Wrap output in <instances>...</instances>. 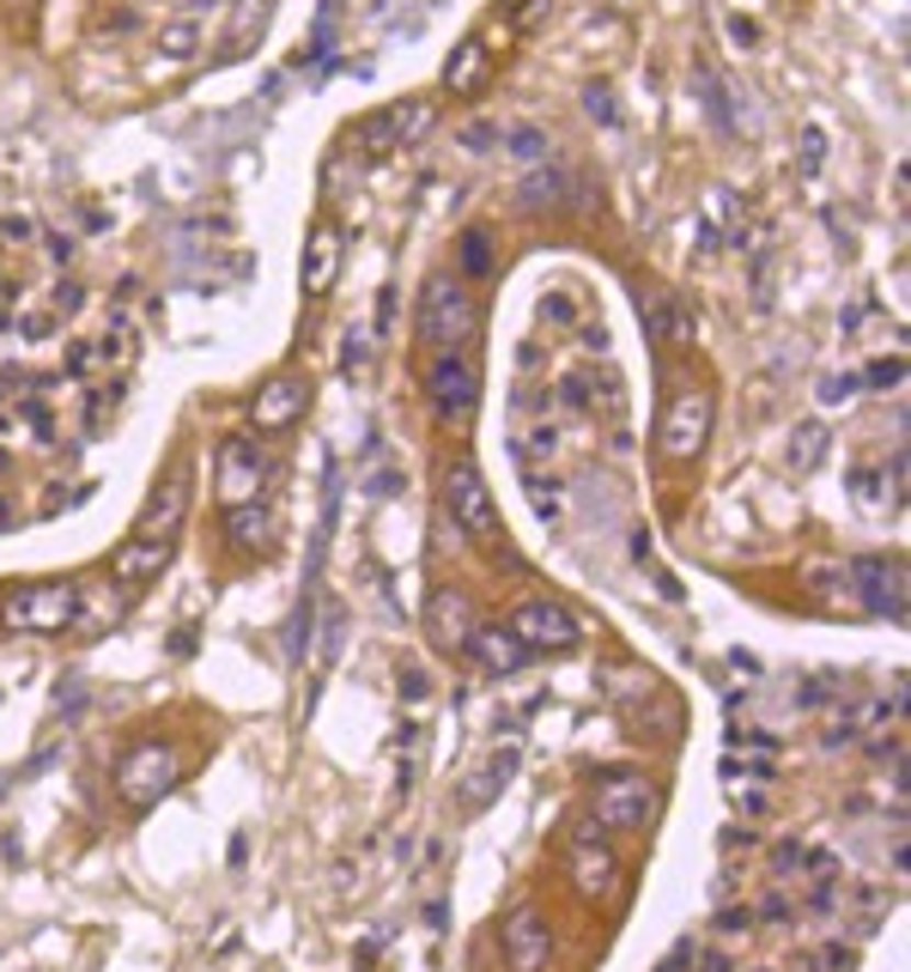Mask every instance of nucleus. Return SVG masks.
I'll return each mask as SVG.
<instances>
[{
    "label": "nucleus",
    "instance_id": "1",
    "mask_svg": "<svg viewBox=\"0 0 911 972\" xmlns=\"http://www.w3.org/2000/svg\"><path fill=\"white\" fill-rule=\"evenodd\" d=\"M0 620L7 632H37V638L67 632L79 620V584H25L19 596H7Z\"/></svg>",
    "mask_w": 911,
    "mask_h": 972
},
{
    "label": "nucleus",
    "instance_id": "2",
    "mask_svg": "<svg viewBox=\"0 0 911 972\" xmlns=\"http://www.w3.org/2000/svg\"><path fill=\"white\" fill-rule=\"evenodd\" d=\"M474 292H462L456 280H431L426 292H419V341L438 347V353H450V347H462L474 335Z\"/></svg>",
    "mask_w": 911,
    "mask_h": 972
},
{
    "label": "nucleus",
    "instance_id": "3",
    "mask_svg": "<svg viewBox=\"0 0 911 972\" xmlns=\"http://www.w3.org/2000/svg\"><path fill=\"white\" fill-rule=\"evenodd\" d=\"M443 517H450L469 541H498V505H493V493H486L474 462H456V468L443 474Z\"/></svg>",
    "mask_w": 911,
    "mask_h": 972
},
{
    "label": "nucleus",
    "instance_id": "4",
    "mask_svg": "<svg viewBox=\"0 0 911 972\" xmlns=\"http://www.w3.org/2000/svg\"><path fill=\"white\" fill-rule=\"evenodd\" d=\"M177 772H182L177 748H165V742H140V748L116 766V796L128 802V809H153V802L177 784Z\"/></svg>",
    "mask_w": 911,
    "mask_h": 972
},
{
    "label": "nucleus",
    "instance_id": "5",
    "mask_svg": "<svg viewBox=\"0 0 911 972\" xmlns=\"http://www.w3.org/2000/svg\"><path fill=\"white\" fill-rule=\"evenodd\" d=\"M651 809H656V790H651V778H638V772L601 778L596 796H589V815H596V827H608V833L644 827V821H651Z\"/></svg>",
    "mask_w": 911,
    "mask_h": 972
},
{
    "label": "nucleus",
    "instance_id": "6",
    "mask_svg": "<svg viewBox=\"0 0 911 972\" xmlns=\"http://www.w3.org/2000/svg\"><path fill=\"white\" fill-rule=\"evenodd\" d=\"M510 632H517L522 651H553V657H565V651H577L584 644V626H577L572 614H565L560 602H522L517 614H510Z\"/></svg>",
    "mask_w": 911,
    "mask_h": 972
},
{
    "label": "nucleus",
    "instance_id": "7",
    "mask_svg": "<svg viewBox=\"0 0 911 972\" xmlns=\"http://www.w3.org/2000/svg\"><path fill=\"white\" fill-rule=\"evenodd\" d=\"M663 456H675V462H687V456H699L705 450V438H711V395L705 389H681L675 402H668V414H663Z\"/></svg>",
    "mask_w": 911,
    "mask_h": 972
},
{
    "label": "nucleus",
    "instance_id": "8",
    "mask_svg": "<svg viewBox=\"0 0 911 972\" xmlns=\"http://www.w3.org/2000/svg\"><path fill=\"white\" fill-rule=\"evenodd\" d=\"M845 578H857V602L869 608V614H893L906 620V565L899 560H851Z\"/></svg>",
    "mask_w": 911,
    "mask_h": 972
},
{
    "label": "nucleus",
    "instance_id": "9",
    "mask_svg": "<svg viewBox=\"0 0 911 972\" xmlns=\"http://www.w3.org/2000/svg\"><path fill=\"white\" fill-rule=\"evenodd\" d=\"M261 486H268V456L256 450V438H225L220 444V499L256 505Z\"/></svg>",
    "mask_w": 911,
    "mask_h": 972
},
{
    "label": "nucleus",
    "instance_id": "10",
    "mask_svg": "<svg viewBox=\"0 0 911 972\" xmlns=\"http://www.w3.org/2000/svg\"><path fill=\"white\" fill-rule=\"evenodd\" d=\"M426 389L443 414H469L474 395H481V371H474V359H462V353H438L431 371H426Z\"/></svg>",
    "mask_w": 911,
    "mask_h": 972
},
{
    "label": "nucleus",
    "instance_id": "11",
    "mask_svg": "<svg viewBox=\"0 0 911 972\" xmlns=\"http://www.w3.org/2000/svg\"><path fill=\"white\" fill-rule=\"evenodd\" d=\"M547 954H553V936H547V918L535 906H517L505 918V960L510 972H541Z\"/></svg>",
    "mask_w": 911,
    "mask_h": 972
},
{
    "label": "nucleus",
    "instance_id": "12",
    "mask_svg": "<svg viewBox=\"0 0 911 972\" xmlns=\"http://www.w3.org/2000/svg\"><path fill=\"white\" fill-rule=\"evenodd\" d=\"M699 219H705V250H742V237H747L742 195H729V189H705Z\"/></svg>",
    "mask_w": 911,
    "mask_h": 972
},
{
    "label": "nucleus",
    "instance_id": "13",
    "mask_svg": "<svg viewBox=\"0 0 911 972\" xmlns=\"http://www.w3.org/2000/svg\"><path fill=\"white\" fill-rule=\"evenodd\" d=\"M426 632L443 644V651H469V638H474V602L462 590H438L426 602Z\"/></svg>",
    "mask_w": 911,
    "mask_h": 972
},
{
    "label": "nucleus",
    "instance_id": "14",
    "mask_svg": "<svg viewBox=\"0 0 911 972\" xmlns=\"http://www.w3.org/2000/svg\"><path fill=\"white\" fill-rule=\"evenodd\" d=\"M165 565H170V541L134 535V541H122V547H116V560H110V578L128 584V590H140V584H153Z\"/></svg>",
    "mask_w": 911,
    "mask_h": 972
},
{
    "label": "nucleus",
    "instance_id": "15",
    "mask_svg": "<svg viewBox=\"0 0 911 972\" xmlns=\"http://www.w3.org/2000/svg\"><path fill=\"white\" fill-rule=\"evenodd\" d=\"M311 408V389L299 377H273L268 389H256V426L261 432H286L292 420H304Z\"/></svg>",
    "mask_w": 911,
    "mask_h": 972
},
{
    "label": "nucleus",
    "instance_id": "16",
    "mask_svg": "<svg viewBox=\"0 0 911 972\" xmlns=\"http://www.w3.org/2000/svg\"><path fill=\"white\" fill-rule=\"evenodd\" d=\"M182 517H189V468H177L165 486L153 493V505H146V517H140V535H153V541H170L182 529Z\"/></svg>",
    "mask_w": 911,
    "mask_h": 972
},
{
    "label": "nucleus",
    "instance_id": "17",
    "mask_svg": "<svg viewBox=\"0 0 911 972\" xmlns=\"http://www.w3.org/2000/svg\"><path fill=\"white\" fill-rule=\"evenodd\" d=\"M335 274H340V231L335 225H316L311 244H304V292L323 298V292L335 286Z\"/></svg>",
    "mask_w": 911,
    "mask_h": 972
},
{
    "label": "nucleus",
    "instance_id": "18",
    "mask_svg": "<svg viewBox=\"0 0 911 972\" xmlns=\"http://www.w3.org/2000/svg\"><path fill=\"white\" fill-rule=\"evenodd\" d=\"M486 67H493V49H486L481 37H462L456 43V55L443 61V86H450L456 98H469L486 86Z\"/></svg>",
    "mask_w": 911,
    "mask_h": 972
},
{
    "label": "nucleus",
    "instance_id": "19",
    "mask_svg": "<svg viewBox=\"0 0 911 972\" xmlns=\"http://www.w3.org/2000/svg\"><path fill=\"white\" fill-rule=\"evenodd\" d=\"M644 329H651V341L681 347V341H693V316L681 310L675 292H651V298H644Z\"/></svg>",
    "mask_w": 911,
    "mask_h": 972
},
{
    "label": "nucleus",
    "instance_id": "20",
    "mask_svg": "<svg viewBox=\"0 0 911 972\" xmlns=\"http://www.w3.org/2000/svg\"><path fill=\"white\" fill-rule=\"evenodd\" d=\"M469 644H474V657H481L493 675H517L522 663H529V651L517 644V632H510V626H474Z\"/></svg>",
    "mask_w": 911,
    "mask_h": 972
},
{
    "label": "nucleus",
    "instance_id": "21",
    "mask_svg": "<svg viewBox=\"0 0 911 972\" xmlns=\"http://www.w3.org/2000/svg\"><path fill=\"white\" fill-rule=\"evenodd\" d=\"M572 881H577V894L608 900L614 881H620V863H614L608 851H596V845H577V851H572Z\"/></svg>",
    "mask_w": 911,
    "mask_h": 972
},
{
    "label": "nucleus",
    "instance_id": "22",
    "mask_svg": "<svg viewBox=\"0 0 911 972\" xmlns=\"http://www.w3.org/2000/svg\"><path fill=\"white\" fill-rule=\"evenodd\" d=\"M517 760H522L517 742H505V748H498L493 760H486L481 772H474V784H462V809H481V802L493 796V790H505V784H510V772H517Z\"/></svg>",
    "mask_w": 911,
    "mask_h": 972
},
{
    "label": "nucleus",
    "instance_id": "23",
    "mask_svg": "<svg viewBox=\"0 0 911 972\" xmlns=\"http://www.w3.org/2000/svg\"><path fill=\"white\" fill-rule=\"evenodd\" d=\"M225 535H232V547L261 553V547L273 541V517L261 511V505H232V517H225Z\"/></svg>",
    "mask_w": 911,
    "mask_h": 972
},
{
    "label": "nucleus",
    "instance_id": "24",
    "mask_svg": "<svg viewBox=\"0 0 911 972\" xmlns=\"http://www.w3.org/2000/svg\"><path fill=\"white\" fill-rule=\"evenodd\" d=\"M820 456H826V426H820V420L796 426L790 444H784V468H790V474H808Z\"/></svg>",
    "mask_w": 911,
    "mask_h": 972
},
{
    "label": "nucleus",
    "instance_id": "25",
    "mask_svg": "<svg viewBox=\"0 0 911 972\" xmlns=\"http://www.w3.org/2000/svg\"><path fill=\"white\" fill-rule=\"evenodd\" d=\"M261 25H268V0H237V13H232V55H249V43L261 37Z\"/></svg>",
    "mask_w": 911,
    "mask_h": 972
},
{
    "label": "nucleus",
    "instance_id": "26",
    "mask_svg": "<svg viewBox=\"0 0 911 972\" xmlns=\"http://www.w3.org/2000/svg\"><path fill=\"white\" fill-rule=\"evenodd\" d=\"M158 49H165V61H195V55H201V25H195V19L165 25V31H158Z\"/></svg>",
    "mask_w": 911,
    "mask_h": 972
},
{
    "label": "nucleus",
    "instance_id": "27",
    "mask_svg": "<svg viewBox=\"0 0 911 972\" xmlns=\"http://www.w3.org/2000/svg\"><path fill=\"white\" fill-rule=\"evenodd\" d=\"M565 177L560 171H535L529 183H522V207H565Z\"/></svg>",
    "mask_w": 911,
    "mask_h": 972
},
{
    "label": "nucleus",
    "instance_id": "28",
    "mask_svg": "<svg viewBox=\"0 0 911 972\" xmlns=\"http://www.w3.org/2000/svg\"><path fill=\"white\" fill-rule=\"evenodd\" d=\"M462 268H469V274H493V250H486V231H462Z\"/></svg>",
    "mask_w": 911,
    "mask_h": 972
},
{
    "label": "nucleus",
    "instance_id": "29",
    "mask_svg": "<svg viewBox=\"0 0 911 972\" xmlns=\"http://www.w3.org/2000/svg\"><path fill=\"white\" fill-rule=\"evenodd\" d=\"M510 158H522V165H541L547 158V140L535 128H510Z\"/></svg>",
    "mask_w": 911,
    "mask_h": 972
},
{
    "label": "nucleus",
    "instance_id": "30",
    "mask_svg": "<svg viewBox=\"0 0 911 972\" xmlns=\"http://www.w3.org/2000/svg\"><path fill=\"white\" fill-rule=\"evenodd\" d=\"M851 395H857V377H845V371H839V377H820V402H826V408H845Z\"/></svg>",
    "mask_w": 911,
    "mask_h": 972
},
{
    "label": "nucleus",
    "instance_id": "31",
    "mask_svg": "<svg viewBox=\"0 0 911 972\" xmlns=\"http://www.w3.org/2000/svg\"><path fill=\"white\" fill-rule=\"evenodd\" d=\"M826 165V134L820 128H802V177H814Z\"/></svg>",
    "mask_w": 911,
    "mask_h": 972
},
{
    "label": "nucleus",
    "instance_id": "32",
    "mask_svg": "<svg viewBox=\"0 0 911 972\" xmlns=\"http://www.w3.org/2000/svg\"><path fill=\"white\" fill-rule=\"evenodd\" d=\"M493 140H498V128H493V122H469V128H462V146H469V152H486Z\"/></svg>",
    "mask_w": 911,
    "mask_h": 972
},
{
    "label": "nucleus",
    "instance_id": "33",
    "mask_svg": "<svg viewBox=\"0 0 911 972\" xmlns=\"http://www.w3.org/2000/svg\"><path fill=\"white\" fill-rule=\"evenodd\" d=\"M851 481H857V505H863V511H881V493H875V474H869V468H857V474H851Z\"/></svg>",
    "mask_w": 911,
    "mask_h": 972
},
{
    "label": "nucleus",
    "instance_id": "34",
    "mask_svg": "<svg viewBox=\"0 0 911 972\" xmlns=\"http://www.w3.org/2000/svg\"><path fill=\"white\" fill-rule=\"evenodd\" d=\"M717 930H723V936H747V930H754V912H747V906H742V912L729 906L723 918H717Z\"/></svg>",
    "mask_w": 911,
    "mask_h": 972
},
{
    "label": "nucleus",
    "instance_id": "35",
    "mask_svg": "<svg viewBox=\"0 0 911 972\" xmlns=\"http://www.w3.org/2000/svg\"><path fill=\"white\" fill-rule=\"evenodd\" d=\"M584 104H589V116H596V122H614V98H608V86H589Z\"/></svg>",
    "mask_w": 911,
    "mask_h": 972
},
{
    "label": "nucleus",
    "instance_id": "36",
    "mask_svg": "<svg viewBox=\"0 0 911 972\" xmlns=\"http://www.w3.org/2000/svg\"><path fill=\"white\" fill-rule=\"evenodd\" d=\"M899 377H906V359H881V365H869L875 389H887V383H899Z\"/></svg>",
    "mask_w": 911,
    "mask_h": 972
},
{
    "label": "nucleus",
    "instance_id": "37",
    "mask_svg": "<svg viewBox=\"0 0 911 972\" xmlns=\"http://www.w3.org/2000/svg\"><path fill=\"white\" fill-rule=\"evenodd\" d=\"M510 7V19H517V25H535V19L547 13V0H505Z\"/></svg>",
    "mask_w": 911,
    "mask_h": 972
},
{
    "label": "nucleus",
    "instance_id": "38",
    "mask_svg": "<svg viewBox=\"0 0 911 972\" xmlns=\"http://www.w3.org/2000/svg\"><path fill=\"white\" fill-rule=\"evenodd\" d=\"M547 316H553V323H572V316H577V298H565V292H553V298H547Z\"/></svg>",
    "mask_w": 911,
    "mask_h": 972
},
{
    "label": "nucleus",
    "instance_id": "39",
    "mask_svg": "<svg viewBox=\"0 0 911 972\" xmlns=\"http://www.w3.org/2000/svg\"><path fill=\"white\" fill-rule=\"evenodd\" d=\"M402 687H407V699H426V669H407Z\"/></svg>",
    "mask_w": 911,
    "mask_h": 972
},
{
    "label": "nucleus",
    "instance_id": "40",
    "mask_svg": "<svg viewBox=\"0 0 911 972\" xmlns=\"http://www.w3.org/2000/svg\"><path fill=\"white\" fill-rule=\"evenodd\" d=\"M784 912H790V900H784V894H772L766 906H760V918H784Z\"/></svg>",
    "mask_w": 911,
    "mask_h": 972
},
{
    "label": "nucleus",
    "instance_id": "41",
    "mask_svg": "<svg viewBox=\"0 0 911 972\" xmlns=\"http://www.w3.org/2000/svg\"><path fill=\"white\" fill-rule=\"evenodd\" d=\"M705 972H729V960H717V954H711V960H705Z\"/></svg>",
    "mask_w": 911,
    "mask_h": 972
},
{
    "label": "nucleus",
    "instance_id": "42",
    "mask_svg": "<svg viewBox=\"0 0 911 972\" xmlns=\"http://www.w3.org/2000/svg\"><path fill=\"white\" fill-rule=\"evenodd\" d=\"M656 972H675V967H656Z\"/></svg>",
    "mask_w": 911,
    "mask_h": 972
}]
</instances>
